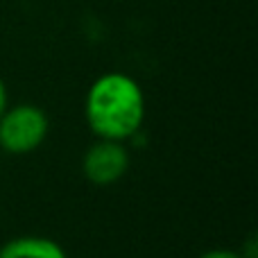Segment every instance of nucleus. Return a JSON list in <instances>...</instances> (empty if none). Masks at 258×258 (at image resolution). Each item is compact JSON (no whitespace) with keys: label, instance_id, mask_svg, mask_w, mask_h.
Listing matches in <instances>:
<instances>
[{"label":"nucleus","instance_id":"7","mask_svg":"<svg viewBox=\"0 0 258 258\" xmlns=\"http://www.w3.org/2000/svg\"><path fill=\"white\" fill-rule=\"evenodd\" d=\"M9 107V98H7V86H5L3 77H0V116L5 113V109Z\"/></svg>","mask_w":258,"mask_h":258},{"label":"nucleus","instance_id":"1","mask_svg":"<svg viewBox=\"0 0 258 258\" xmlns=\"http://www.w3.org/2000/svg\"><path fill=\"white\" fill-rule=\"evenodd\" d=\"M145 93L125 73H107L91 84L84 100V118L95 138L127 143L145 122Z\"/></svg>","mask_w":258,"mask_h":258},{"label":"nucleus","instance_id":"2","mask_svg":"<svg viewBox=\"0 0 258 258\" xmlns=\"http://www.w3.org/2000/svg\"><path fill=\"white\" fill-rule=\"evenodd\" d=\"M50 134V118L36 104L7 107L0 116V150L9 156L36 152Z\"/></svg>","mask_w":258,"mask_h":258},{"label":"nucleus","instance_id":"3","mask_svg":"<svg viewBox=\"0 0 258 258\" xmlns=\"http://www.w3.org/2000/svg\"><path fill=\"white\" fill-rule=\"evenodd\" d=\"M132 168V152L127 143L95 138L82 156V172L93 186H113Z\"/></svg>","mask_w":258,"mask_h":258},{"label":"nucleus","instance_id":"4","mask_svg":"<svg viewBox=\"0 0 258 258\" xmlns=\"http://www.w3.org/2000/svg\"><path fill=\"white\" fill-rule=\"evenodd\" d=\"M0 258H68V254L48 236H16L0 247Z\"/></svg>","mask_w":258,"mask_h":258},{"label":"nucleus","instance_id":"6","mask_svg":"<svg viewBox=\"0 0 258 258\" xmlns=\"http://www.w3.org/2000/svg\"><path fill=\"white\" fill-rule=\"evenodd\" d=\"M256 245H258V242H256V236H254V233H251V236L245 240V247H242V249H240L242 258H258Z\"/></svg>","mask_w":258,"mask_h":258},{"label":"nucleus","instance_id":"5","mask_svg":"<svg viewBox=\"0 0 258 258\" xmlns=\"http://www.w3.org/2000/svg\"><path fill=\"white\" fill-rule=\"evenodd\" d=\"M197 258H242V254L236 249H227V247H213V249H206Z\"/></svg>","mask_w":258,"mask_h":258}]
</instances>
